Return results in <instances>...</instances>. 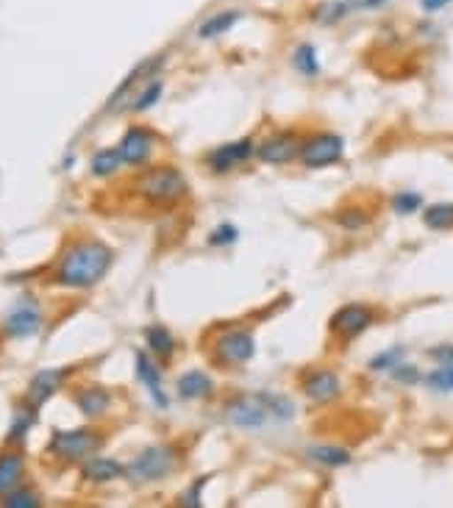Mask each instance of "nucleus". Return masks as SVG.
Instances as JSON below:
<instances>
[{
	"label": "nucleus",
	"instance_id": "f257e3e1",
	"mask_svg": "<svg viewBox=\"0 0 453 508\" xmlns=\"http://www.w3.org/2000/svg\"><path fill=\"white\" fill-rule=\"evenodd\" d=\"M114 250L100 239H75L65 250L56 264L53 281L65 289H90L106 278L112 270Z\"/></svg>",
	"mask_w": 453,
	"mask_h": 508
},
{
	"label": "nucleus",
	"instance_id": "f03ea898",
	"mask_svg": "<svg viewBox=\"0 0 453 508\" xmlns=\"http://www.w3.org/2000/svg\"><path fill=\"white\" fill-rule=\"evenodd\" d=\"M134 192L151 206H176L190 195V184L178 167L161 164L137 176Z\"/></svg>",
	"mask_w": 453,
	"mask_h": 508
},
{
	"label": "nucleus",
	"instance_id": "7ed1b4c3",
	"mask_svg": "<svg viewBox=\"0 0 453 508\" xmlns=\"http://www.w3.org/2000/svg\"><path fill=\"white\" fill-rule=\"evenodd\" d=\"M176 467H178V450L173 444H151V448L139 450L126 464V478L134 486H145L168 478Z\"/></svg>",
	"mask_w": 453,
	"mask_h": 508
},
{
	"label": "nucleus",
	"instance_id": "20e7f679",
	"mask_svg": "<svg viewBox=\"0 0 453 508\" xmlns=\"http://www.w3.org/2000/svg\"><path fill=\"white\" fill-rule=\"evenodd\" d=\"M103 444V436L95 428H73V431H53L48 442V453L59 461L81 464L95 456Z\"/></svg>",
	"mask_w": 453,
	"mask_h": 508
},
{
	"label": "nucleus",
	"instance_id": "39448f33",
	"mask_svg": "<svg viewBox=\"0 0 453 508\" xmlns=\"http://www.w3.org/2000/svg\"><path fill=\"white\" fill-rule=\"evenodd\" d=\"M256 356V339L248 328H223L212 342V358L220 367H242Z\"/></svg>",
	"mask_w": 453,
	"mask_h": 508
},
{
	"label": "nucleus",
	"instance_id": "423d86ee",
	"mask_svg": "<svg viewBox=\"0 0 453 508\" xmlns=\"http://www.w3.org/2000/svg\"><path fill=\"white\" fill-rule=\"evenodd\" d=\"M342 156H345V139L332 131H320V134H312L303 139L298 161L306 169H323V167L342 161Z\"/></svg>",
	"mask_w": 453,
	"mask_h": 508
},
{
	"label": "nucleus",
	"instance_id": "0eeeda50",
	"mask_svg": "<svg viewBox=\"0 0 453 508\" xmlns=\"http://www.w3.org/2000/svg\"><path fill=\"white\" fill-rule=\"evenodd\" d=\"M225 419H229L231 428L239 431H259L270 411H267V403L262 395H237L225 403Z\"/></svg>",
	"mask_w": 453,
	"mask_h": 508
},
{
	"label": "nucleus",
	"instance_id": "6e6552de",
	"mask_svg": "<svg viewBox=\"0 0 453 508\" xmlns=\"http://www.w3.org/2000/svg\"><path fill=\"white\" fill-rule=\"evenodd\" d=\"M376 323V311L364 306V303H348V306H340L332 320H328V328L337 339L342 342H354L356 336H362L370 325Z\"/></svg>",
	"mask_w": 453,
	"mask_h": 508
},
{
	"label": "nucleus",
	"instance_id": "1a4fd4ad",
	"mask_svg": "<svg viewBox=\"0 0 453 508\" xmlns=\"http://www.w3.org/2000/svg\"><path fill=\"white\" fill-rule=\"evenodd\" d=\"M254 156H256V142L251 137H245V139L217 145L215 151L206 156V167H209L212 173H217V176H225V173H234L237 167H242Z\"/></svg>",
	"mask_w": 453,
	"mask_h": 508
},
{
	"label": "nucleus",
	"instance_id": "9d476101",
	"mask_svg": "<svg viewBox=\"0 0 453 508\" xmlns=\"http://www.w3.org/2000/svg\"><path fill=\"white\" fill-rule=\"evenodd\" d=\"M303 139L295 131H278L256 145V159L264 164H290L298 159Z\"/></svg>",
	"mask_w": 453,
	"mask_h": 508
},
{
	"label": "nucleus",
	"instance_id": "9b49d317",
	"mask_svg": "<svg viewBox=\"0 0 453 508\" xmlns=\"http://www.w3.org/2000/svg\"><path fill=\"white\" fill-rule=\"evenodd\" d=\"M39 331H43V311L28 298L20 301L4 320V333L9 339H28L36 336Z\"/></svg>",
	"mask_w": 453,
	"mask_h": 508
},
{
	"label": "nucleus",
	"instance_id": "f8f14e48",
	"mask_svg": "<svg viewBox=\"0 0 453 508\" xmlns=\"http://www.w3.org/2000/svg\"><path fill=\"white\" fill-rule=\"evenodd\" d=\"M301 387H303V395L312 400V403L317 406H328V403H334V400H340L342 395V380L334 370H312V372H306L303 380H301Z\"/></svg>",
	"mask_w": 453,
	"mask_h": 508
},
{
	"label": "nucleus",
	"instance_id": "ddd939ff",
	"mask_svg": "<svg viewBox=\"0 0 453 508\" xmlns=\"http://www.w3.org/2000/svg\"><path fill=\"white\" fill-rule=\"evenodd\" d=\"M153 134L148 129H139V125H131V129L122 134L117 151L122 156V164L129 167H139L151 159V151H153Z\"/></svg>",
	"mask_w": 453,
	"mask_h": 508
},
{
	"label": "nucleus",
	"instance_id": "4468645a",
	"mask_svg": "<svg viewBox=\"0 0 453 508\" xmlns=\"http://www.w3.org/2000/svg\"><path fill=\"white\" fill-rule=\"evenodd\" d=\"M164 65V56H151V59H145V61H139V65L126 75V81L120 83V87L112 92V98H109V106L106 109L109 112H114L117 106L126 100L131 92H134V87H139V83H148L151 78H156V73H159V67Z\"/></svg>",
	"mask_w": 453,
	"mask_h": 508
},
{
	"label": "nucleus",
	"instance_id": "2eb2a0df",
	"mask_svg": "<svg viewBox=\"0 0 453 508\" xmlns=\"http://www.w3.org/2000/svg\"><path fill=\"white\" fill-rule=\"evenodd\" d=\"M70 370H39L31 384H28V392H26V400L34 406H45L48 400L61 389V384L67 380Z\"/></svg>",
	"mask_w": 453,
	"mask_h": 508
},
{
	"label": "nucleus",
	"instance_id": "dca6fc26",
	"mask_svg": "<svg viewBox=\"0 0 453 508\" xmlns=\"http://www.w3.org/2000/svg\"><path fill=\"white\" fill-rule=\"evenodd\" d=\"M137 375L142 380V387L148 389L151 400L159 406V409H168L170 406V397L168 392H164V384H161V372L159 367L151 362V358L145 353H137Z\"/></svg>",
	"mask_w": 453,
	"mask_h": 508
},
{
	"label": "nucleus",
	"instance_id": "f3484780",
	"mask_svg": "<svg viewBox=\"0 0 453 508\" xmlns=\"http://www.w3.org/2000/svg\"><path fill=\"white\" fill-rule=\"evenodd\" d=\"M81 475L90 483H109L126 475V464H120L117 458L109 456H90L87 461H81Z\"/></svg>",
	"mask_w": 453,
	"mask_h": 508
},
{
	"label": "nucleus",
	"instance_id": "a211bd4d",
	"mask_svg": "<svg viewBox=\"0 0 453 508\" xmlns=\"http://www.w3.org/2000/svg\"><path fill=\"white\" fill-rule=\"evenodd\" d=\"M75 400V406L81 409V414H84L87 419H98L103 417L109 409H112V392L109 389H103V387H84V389H78L73 395Z\"/></svg>",
	"mask_w": 453,
	"mask_h": 508
},
{
	"label": "nucleus",
	"instance_id": "6ab92c4d",
	"mask_svg": "<svg viewBox=\"0 0 453 508\" xmlns=\"http://www.w3.org/2000/svg\"><path fill=\"white\" fill-rule=\"evenodd\" d=\"M176 392L181 400H203L215 392V380L203 370H187L176 380Z\"/></svg>",
	"mask_w": 453,
	"mask_h": 508
},
{
	"label": "nucleus",
	"instance_id": "aec40b11",
	"mask_svg": "<svg viewBox=\"0 0 453 508\" xmlns=\"http://www.w3.org/2000/svg\"><path fill=\"white\" fill-rule=\"evenodd\" d=\"M26 478V461L17 450H4L0 453V497L14 492L17 486H23Z\"/></svg>",
	"mask_w": 453,
	"mask_h": 508
},
{
	"label": "nucleus",
	"instance_id": "412c9836",
	"mask_svg": "<svg viewBox=\"0 0 453 508\" xmlns=\"http://www.w3.org/2000/svg\"><path fill=\"white\" fill-rule=\"evenodd\" d=\"M306 458L320 464V467H328V470L348 467V464L354 461L351 450L340 448V444H312V448H306Z\"/></svg>",
	"mask_w": 453,
	"mask_h": 508
},
{
	"label": "nucleus",
	"instance_id": "4be33fe9",
	"mask_svg": "<svg viewBox=\"0 0 453 508\" xmlns=\"http://www.w3.org/2000/svg\"><path fill=\"white\" fill-rule=\"evenodd\" d=\"M36 411H39V406L28 403V400H23V403L14 409L12 426H9V434H6V442H9V444H20V442L28 436V431L36 426V417H39Z\"/></svg>",
	"mask_w": 453,
	"mask_h": 508
},
{
	"label": "nucleus",
	"instance_id": "5701e85b",
	"mask_svg": "<svg viewBox=\"0 0 453 508\" xmlns=\"http://www.w3.org/2000/svg\"><path fill=\"white\" fill-rule=\"evenodd\" d=\"M242 20V12L239 9H223V12H215L209 20H203L200 28H198V36L200 39H217L223 34H229L237 23Z\"/></svg>",
	"mask_w": 453,
	"mask_h": 508
},
{
	"label": "nucleus",
	"instance_id": "b1692460",
	"mask_svg": "<svg viewBox=\"0 0 453 508\" xmlns=\"http://www.w3.org/2000/svg\"><path fill=\"white\" fill-rule=\"evenodd\" d=\"M356 12L354 0H328V4H320L312 9V20L320 26H337L345 17H351Z\"/></svg>",
	"mask_w": 453,
	"mask_h": 508
},
{
	"label": "nucleus",
	"instance_id": "393cba45",
	"mask_svg": "<svg viewBox=\"0 0 453 508\" xmlns=\"http://www.w3.org/2000/svg\"><path fill=\"white\" fill-rule=\"evenodd\" d=\"M145 342H148V350L153 356H159L161 362H168V358L176 353V339L164 325H148L145 328Z\"/></svg>",
	"mask_w": 453,
	"mask_h": 508
},
{
	"label": "nucleus",
	"instance_id": "a878e982",
	"mask_svg": "<svg viewBox=\"0 0 453 508\" xmlns=\"http://www.w3.org/2000/svg\"><path fill=\"white\" fill-rule=\"evenodd\" d=\"M120 167H122V156L117 147H103V151L92 153L90 159V173L95 178H112Z\"/></svg>",
	"mask_w": 453,
	"mask_h": 508
},
{
	"label": "nucleus",
	"instance_id": "bb28decb",
	"mask_svg": "<svg viewBox=\"0 0 453 508\" xmlns=\"http://www.w3.org/2000/svg\"><path fill=\"white\" fill-rule=\"evenodd\" d=\"M293 67L298 75L303 78H317L320 75V56H317V48L309 45V42H303V45H298L293 51Z\"/></svg>",
	"mask_w": 453,
	"mask_h": 508
},
{
	"label": "nucleus",
	"instance_id": "cd10ccee",
	"mask_svg": "<svg viewBox=\"0 0 453 508\" xmlns=\"http://www.w3.org/2000/svg\"><path fill=\"white\" fill-rule=\"evenodd\" d=\"M423 223L431 231H453V203H434L423 208Z\"/></svg>",
	"mask_w": 453,
	"mask_h": 508
},
{
	"label": "nucleus",
	"instance_id": "c85d7f7f",
	"mask_svg": "<svg viewBox=\"0 0 453 508\" xmlns=\"http://www.w3.org/2000/svg\"><path fill=\"white\" fill-rule=\"evenodd\" d=\"M161 92H164V81H161V78H151L145 87L137 92V98H134V103H131V112L139 114V112L153 109V106L159 103V98H161Z\"/></svg>",
	"mask_w": 453,
	"mask_h": 508
},
{
	"label": "nucleus",
	"instance_id": "c756f323",
	"mask_svg": "<svg viewBox=\"0 0 453 508\" xmlns=\"http://www.w3.org/2000/svg\"><path fill=\"white\" fill-rule=\"evenodd\" d=\"M264 403H267V411H270V417L276 419H284L290 422L295 417V403L286 395H273V392H262Z\"/></svg>",
	"mask_w": 453,
	"mask_h": 508
},
{
	"label": "nucleus",
	"instance_id": "7c9ffc66",
	"mask_svg": "<svg viewBox=\"0 0 453 508\" xmlns=\"http://www.w3.org/2000/svg\"><path fill=\"white\" fill-rule=\"evenodd\" d=\"M0 505H4V508H39V505H43V497H39V492H34V489H23V486H17L14 492L0 497Z\"/></svg>",
	"mask_w": 453,
	"mask_h": 508
},
{
	"label": "nucleus",
	"instance_id": "2f4dec72",
	"mask_svg": "<svg viewBox=\"0 0 453 508\" xmlns=\"http://www.w3.org/2000/svg\"><path fill=\"white\" fill-rule=\"evenodd\" d=\"M423 380L428 384V389H434V392H442V395L453 392V362H448V364H437V367L431 370Z\"/></svg>",
	"mask_w": 453,
	"mask_h": 508
},
{
	"label": "nucleus",
	"instance_id": "473e14b6",
	"mask_svg": "<svg viewBox=\"0 0 453 508\" xmlns=\"http://www.w3.org/2000/svg\"><path fill=\"white\" fill-rule=\"evenodd\" d=\"M403 356H406V348L395 345V348H389V350H384V353H379V356L370 358L367 367L373 370V372H393V370L403 362Z\"/></svg>",
	"mask_w": 453,
	"mask_h": 508
},
{
	"label": "nucleus",
	"instance_id": "72a5a7b5",
	"mask_svg": "<svg viewBox=\"0 0 453 508\" xmlns=\"http://www.w3.org/2000/svg\"><path fill=\"white\" fill-rule=\"evenodd\" d=\"M393 208L398 211V215H403V217L415 215V211L423 208V195L415 192V189H401V192L393 195Z\"/></svg>",
	"mask_w": 453,
	"mask_h": 508
},
{
	"label": "nucleus",
	"instance_id": "f704fd0d",
	"mask_svg": "<svg viewBox=\"0 0 453 508\" xmlns=\"http://www.w3.org/2000/svg\"><path fill=\"white\" fill-rule=\"evenodd\" d=\"M237 239H239V231H237V225H231V223L217 225L212 234H209V245H215V247H231Z\"/></svg>",
	"mask_w": 453,
	"mask_h": 508
},
{
	"label": "nucleus",
	"instance_id": "c9c22d12",
	"mask_svg": "<svg viewBox=\"0 0 453 508\" xmlns=\"http://www.w3.org/2000/svg\"><path fill=\"white\" fill-rule=\"evenodd\" d=\"M337 225L345 228V231H359V228L367 225V215L362 208H345L337 215Z\"/></svg>",
	"mask_w": 453,
	"mask_h": 508
},
{
	"label": "nucleus",
	"instance_id": "e433bc0d",
	"mask_svg": "<svg viewBox=\"0 0 453 508\" xmlns=\"http://www.w3.org/2000/svg\"><path fill=\"white\" fill-rule=\"evenodd\" d=\"M393 378L398 380V384H406V387H411V384H418V380H420V372H418V367H411V364L401 362V364L393 370Z\"/></svg>",
	"mask_w": 453,
	"mask_h": 508
},
{
	"label": "nucleus",
	"instance_id": "4c0bfd02",
	"mask_svg": "<svg viewBox=\"0 0 453 508\" xmlns=\"http://www.w3.org/2000/svg\"><path fill=\"white\" fill-rule=\"evenodd\" d=\"M203 483H206V478H198V483L192 486V489L181 495L178 505H200V489H203Z\"/></svg>",
	"mask_w": 453,
	"mask_h": 508
},
{
	"label": "nucleus",
	"instance_id": "58836bf2",
	"mask_svg": "<svg viewBox=\"0 0 453 508\" xmlns=\"http://www.w3.org/2000/svg\"><path fill=\"white\" fill-rule=\"evenodd\" d=\"M428 356H434L440 364H448L453 362V345H440V348H431Z\"/></svg>",
	"mask_w": 453,
	"mask_h": 508
},
{
	"label": "nucleus",
	"instance_id": "ea45409f",
	"mask_svg": "<svg viewBox=\"0 0 453 508\" xmlns=\"http://www.w3.org/2000/svg\"><path fill=\"white\" fill-rule=\"evenodd\" d=\"M450 4H453V0H420V9H423L426 14H437V12L448 9Z\"/></svg>",
	"mask_w": 453,
	"mask_h": 508
}]
</instances>
